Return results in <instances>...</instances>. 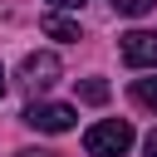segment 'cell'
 <instances>
[{"mask_svg": "<svg viewBox=\"0 0 157 157\" xmlns=\"http://www.w3.org/2000/svg\"><path fill=\"white\" fill-rule=\"evenodd\" d=\"M132 147V123L128 118H103L83 132V152L88 157H123Z\"/></svg>", "mask_w": 157, "mask_h": 157, "instance_id": "6da1fadb", "label": "cell"}, {"mask_svg": "<svg viewBox=\"0 0 157 157\" xmlns=\"http://www.w3.org/2000/svg\"><path fill=\"white\" fill-rule=\"evenodd\" d=\"M59 74H64V64H59V54H49V49L25 54V64H20V83H25V88H49V83H59Z\"/></svg>", "mask_w": 157, "mask_h": 157, "instance_id": "7a4b0ae2", "label": "cell"}, {"mask_svg": "<svg viewBox=\"0 0 157 157\" xmlns=\"http://www.w3.org/2000/svg\"><path fill=\"white\" fill-rule=\"evenodd\" d=\"M25 123L39 128V132H69V128L78 123V113H74L69 103H29V108H25Z\"/></svg>", "mask_w": 157, "mask_h": 157, "instance_id": "3957f363", "label": "cell"}, {"mask_svg": "<svg viewBox=\"0 0 157 157\" xmlns=\"http://www.w3.org/2000/svg\"><path fill=\"white\" fill-rule=\"evenodd\" d=\"M123 64L157 74V29H128L123 34Z\"/></svg>", "mask_w": 157, "mask_h": 157, "instance_id": "277c9868", "label": "cell"}, {"mask_svg": "<svg viewBox=\"0 0 157 157\" xmlns=\"http://www.w3.org/2000/svg\"><path fill=\"white\" fill-rule=\"evenodd\" d=\"M39 25H44V34H49V39H78V25H74V20H64V15H44Z\"/></svg>", "mask_w": 157, "mask_h": 157, "instance_id": "5b68a950", "label": "cell"}, {"mask_svg": "<svg viewBox=\"0 0 157 157\" xmlns=\"http://www.w3.org/2000/svg\"><path fill=\"white\" fill-rule=\"evenodd\" d=\"M132 103H142L147 113H157V74L152 78H132Z\"/></svg>", "mask_w": 157, "mask_h": 157, "instance_id": "8992f818", "label": "cell"}, {"mask_svg": "<svg viewBox=\"0 0 157 157\" xmlns=\"http://www.w3.org/2000/svg\"><path fill=\"white\" fill-rule=\"evenodd\" d=\"M78 98H83V103H108V83H103V78H83V83H78Z\"/></svg>", "mask_w": 157, "mask_h": 157, "instance_id": "52a82bcc", "label": "cell"}, {"mask_svg": "<svg viewBox=\"0 0 157 157\" xmlns=\"http://www.w3.org/2000/svg\"><path fill=\"white\" fill-rule=\"evenodd\" d=\"M113 5H118V15H132V20H137V15H152V10H157V0H113Z\"/></svg>", "mask_w": 157, "mask_h": 157, "instance_id": "ba28073f", "label": "cell"}, {"mask_svg": "<svg viewBox=\"0 0 157 157\" xmlns=\"http://www.w3.org/2000/svg\"><path fill=\"white\" fill-rule=\"evenodd\" d=\"M142 157H157V128L147 132V142H142Z\"/></svg>", "mask_w": 157, "mask_h": 157, "instance_id": "9c48e42d", "label": "cell"}, {"mask_svg": "<svg viewBox=\"0 0 157 157\" xmlns=\"http://www.w3.org/2000/svg\"><path fill=\"white\" fill-rule=\"evenodd\" d=\"M49 5H54V10H78L83 0H49Z\"/></svg>", "mask_w": 157, "mask_h": 157, "instance_id": "30bf717a", "label": "cell"}, {"mask_svg": "<svg viewBox=\"0 0 157 157\" xmlns=\"http://www.w3.org/2000/svg\"><path fill=\"white\" fill-rule=\"evenodd\" d=\"M20 157H59V152H20Z\"/></svg>", "mask_w": 157, "mask_h": 157, "instance_id": "8fae6325", "label": "cell"}, {"mask_svg": "<svg viewBox=\"0 0 157 157\" xmlns=\"http://www.w3.org/2000/svg\"><path fill=\"white\" fill-rule=\"evenodd\" d=\"M0 98H5V69H0Z\"/></svg>", "mask_w": 157, "mask_h": 157, "instance_id": "7c38bea8", "label": "cell"}]
</instances>
